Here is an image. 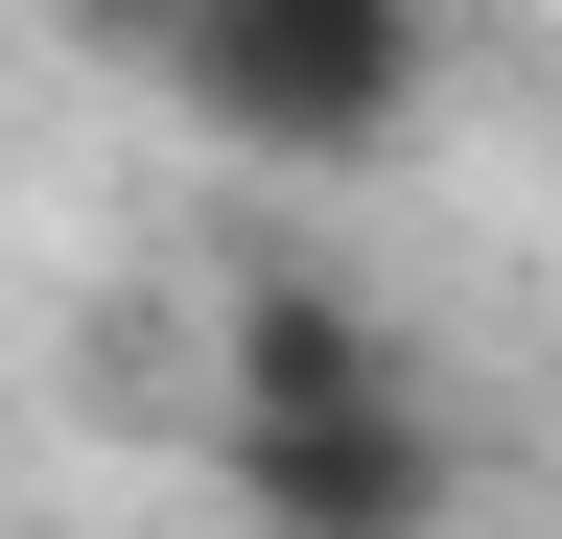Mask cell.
Returning a JSON list of instances; mask_svg holds the SVG:
<instances>
[{
    "mask_svg": "<svg viewBox=\"0 0 562 539\" xmlns=\"http://www.w3.org/2000/svg\"><path fill=\"white\" fill-rule=\"evenodd\" d=\"M211 375H235V423H281V398H375V375H422L351 282H235V328H211Z\"/></svg>",
    "mask_w": 562,
    "mask_h": 539,
    "instance_id": "cell-3",
    "label": "cell"
},
{
    "mask_svg": "<svg viewBox=\"0 0 562 539\" xmlns=\"http://www.w3.org/2000/svg\"><path fill=\"white\" fill-rule=\"evenodd\" d=\"M235 516H258V539H469V423H446L422 375L281 398V423H235Z\"/></svg>",
    "mask_w": 562,
    "mask_h": 539,
    "instance_id": "cell-2",
    "label": "cell"
},
{
    "mask_svg": "<svg viewBox=\"0 0 562 539\" xmlns=\"http://www.w3.org/2000/svg\"><path fill=\"white\" fill-rule=\"evenodd\" d=\"M70 47H140V71H165V47H188V0H70Z\"/></svg>",
    "mask_w": 562,
    "mask_h": 539,
    "instance_id": "cell-4",
    "label": "cell"
},
{
    "mask_svg": "<svg viewBox=\"0 0 562 539\" xmlns=\"http://www.w3.org/2000/svg\"><path fill=\"white\" fill-rule=\"evenodd\" d=\"M165 71H188L211 142H258V165H398L446 24H422V0H188Z\"/></svg>",
    "mask_w": 562,
    "mask_h": 539,
    "instance_id": "cell-1",
    "label": "cell"
}]
</instances>
